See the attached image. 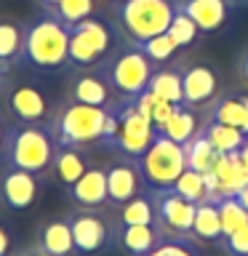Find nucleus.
Returning <instances> with one entry per match:
<instances>
[{
    "label": "nucleus",
    "instance_id": "f257e3e1",
    "mask_svg": "<svg viewBox=\"0 0 248 256\" xmlns=\"http://www.w3.org/2000/svg\"><path fill=\"white\" fill-rule=\"evenodd\" d=\"M19 62L40 72L62 70L70 64V27L48 11L24 22Z\"/></svg>",
    "mask_w": 248,
    "mask_h": 256
},
{
    "label": "nucleus",
    "instance_id": "f03ea898",
    "mask_svg": "<svg viewBox=\"0 0 248 256\" xmlns=\"http://www.w3.org/2000/svg\"><path fill=\"white\" fill-rule=\"evenodd\" d=\"M56 142L43 123H14L6 126L0 142V160L6 168H19L30 174H46L54 163Z\"/></svg>",
    "mask_w": 248,
    "mask_h": 256
},
{
    "label": "nucleus",
    "instance_id": "7ed1b4c3",
    "mask_svg": "<svg viewBox=\"0 0 248 256\" xmlns=\"http://www.w3.org/2000/svg\"><path fill=\"white\" fill-rule=\"evenodd\" d=\"M104 120H107V107H91V104L70 102L56 110V115L46 126L56 144L86 147L91 142H102Z\"/></svg>",
    "mask_w": 248,
    "mask_h": 256
},
{
    "label": "nucleus",
    "instance_id": "20e7f679",
    "mask_svg": "<svg viewBox=\"0 0 248 256\" xmlns=\"http://www.w3.org/2000/svg\"><path fill=\"white\" fill-rule=\"evenodd\" d=\"M134 163L142 174V182L150 190H168L174 187V182L187 168V158H184L182 144H176L174 139H168L166 134L158 131L147 152L142 158H136Z\"/></svg>",
    "mask_w": 248,
    "mask_h": 256
},
{
    "label": "nucleus",
    "instance_id": "39448f33",
    "mask_svg": "<svg viewBox=\"0 0 248 256\" xmlns=\"http://www.w3.org/2000/svg\"><path fill=\"white\" fill-rule=\"evenodd\" d=\"M174 14L176 6L171 0H123V3H118L120 27L134 43H144V40L168 32Z\"/></svg>",
    "mask_w": 248,
    "mask_h": 256
},
{
    "label": "nucleus",
    "instance_id": "423d86ee",
    "mask_svg": "<svg viewBox=\"0 0 248 256\" xmlns=\"http://www.w3.org/2000/svg\"><path fill=\"white\" fill-rule=\"evenodd\" d=\"M110 107L115 110V115H118V131H115V136H112V142L107 147L120 150L131 160L142 158L144 152H147V147L152 144V139H155L158 128L152 126L150 118H144L142 112L134 107V99L112 102Z\"/></svg>",
    "mask_w": 248,
    "mask_h": 256
},
{
    "label": "nucleus",
    "instance_id": "0eeeda50",
    "mask_svg": "<svg viewBox=\"0 0 248 256\" xmlns=\"http://www.w3.org/2000/svg\"><path fill=\"white\" fill-rule=\"evenodd\" d=\"M152 72H155L152 70V59L139 46H134L120 54L118 59L110 62V67L104 70V78L120 94V99H134L142 91H147Z\"/></svg>",
    "mask_w": 248,
    "mask_h": 256
},
{
    "label": "nucleus",
    "instance_id": "6e6552de",
    "mask_svg": "<svg viewBox=\"0 0 248 256\" xmlns=\"http://www.w3.org/2000/svg\"><path fill=\"white\" fill-rule=\"evenodd\" d=\"M112 46V32L102 19L78 22L70 27V64L75 67H94Z\"/></svg>",
    "mask_w": 248,
    "mask_h": 256
},
{
    "label": "nucleus",
    "instance_id": "1a4fd4ad",
    "mask_svg": "<svg viewBox=\"0 0 248 256\" xmlns=\"http://www.w3.org/2000/svg\"><path fill=\"white\" fill-rule=\"evenodd\" d=\"M150 198L155 206V227L160 230V235H190L198 203H190L187 198H182L171 187L152 190Z\"/></svg>",
    "mask_w": 248,
    "mask_h": 256
},
{
    "label": "nucleus",
    "instance_id": "9d476101",
    "mask_svg": "<svg viewBox=\"0 0 248 256\" xmlns=\"http://www.w3.org/2000/svg\"><path fill=\"white\" fill-rule=\"evenodd\" d=\"M67 222L72 230V240H75V251L80 256L99 254L104 248H110L115 240L110 224L96 214V208H80V211L67 216Z\"/></svg>",
    "mask_w": 248,
    "mask_h": 256
},
{
    "label": "nucleus",
    "instance_id": "9b49d317",
    "mask_svg": "<svg viewBox=\"0 0 248 256\" xmlns=\"http://www.w3.org/2000/svg\"><path fill=\"white\" fill-rule=\"evenodd\" d=\"M40 176L30 171H19V168H6L0 176V200L8 211H24L35 203Z\"/></svg>",
    "mask_w": 248,
    "mask_h": 256
},
{
    "label": "nucleus",
    "instance_id": "f8f14e48",
    "mask_svg": "<svg viewBox=\"0 0 248 256\" xmlns=\"http://www.w3.org/2000/svg\"><path fill=\"white\" fill-rule=\"evenodd\" d=\"M211 174L216 179V195L211 198L214 203L222 198H238V192L248 184V163L240 155V150L230 152V155H219Z\"/></svg>",
    "mask_w": 248,
    "mask_h": 256
},
{
    "label": "nucleus",
    "instance_id": "ddd939ff",
    "mask_svg": "<svg viewBox=\"0 0 248 256\" xmlns=\"http://www.w3.org/2000/svg\"><path fill=\"white\" fill-rule=\"evenodd\" d=\"M142 174L136 163L131 158L126 160V163H115L107 168V203L112 206H123L128 203L131 198L139 195L142 190Z\"/></svg>",
    "mask_w": 248,
    "mask_h": 256
},
{
    "label": "nucleus",
    "instance_id": "4468645a",
    "mask_svg": "<svg viewBox=\"0 0 248 256\" xmlns=\"http://www.w3.org/2000/svg\"><path fill=\"white\" fill-rule=\"evenodd\" d=\"M8 112L19 123H43L48 118V99L35 86H16L8 91Z\"/></svg>",
    "mask_w": 248,
    "mask_h": 256
},
{
    "label": "nucleus",
    "instance_id": "2eb2a0df",
    "mask_svg": "<svg viewBox=\"0 0 248 256\" xmlns=\"http://www.w3.org/2000/svg\"><path fill=\"white\" fill-rule=\"evenodd\" d=\"M70 200L80 208H102L107 203V168H88L80 179L72 184Z\"/></svg>",
    "mask_w": 248,
    "mask_h": 256
},
{
    "label": "nucleus",
    "instance_id": "dca6fc26",
    "mask_svg": "<svg viewBox=\"0 0 248 256\" xmlns=\"http://www.w3.org/2000/svg\"><path fill=\"white\" fill-rule=\"evenodd\" d=\"M110 80L96 72H83L72 80V88H70V102H78V104H91V107H110L112 104V94H110Z\"/></svg>",
    "mask_w": 248,
    "mask_h": 256
},
{
    "label": "nucleus",
    "instance_id": "f3484780",
    "mask_svg": "<svg viewBox=\"0 0 248 256\" xmlns=\"http://www.w3.org/2000/svg\"><path fill=\"white\" fill-rule=\"evenodd\" d=\"M216 91V75L211 67H190L184 70L182 75V94H184V104L187 107H195V104H203L214 96Z\"/></svg>",
    "mask_w": 248,
    "mask_h": 256
},
{
    "label": "nucleus",
    "instance_id": "a211bd4d",
    "mask_svg": "<svg viewBox=\"0 0 248 256\" xmlns=\"http://www.w3.org/2000/svg\"><path fill=\"white\" fill-rule=\"evenodd\" d=\"M38 246L54 256H75V240L67 219H51L38 230Z\"/></svg>",
    "mask_w": 248,
    "mask_h": 256
},
{
    "label": "nucleus",
    "instance_id": "6ab92c4d",
    "mask_svg": "<svg viewBox=\"0 0 248 256\" xmlns=\"http://www.w3.org/2000/svg\"><path fill=\"white\" fill-rule=\"evenodd\" d=\"M160 230L155 224H120V230L115 232V240L126 248L131 256H142L152 251L160 243Z\"/></svg>",
    "mask_w": 248,
    "mask_h": 256
},
{
    "label": "nucleus",
    "instance_id": "aec40b11",
    "mask_svg": "<svg viewBox=\"0 0 248 256\" xmlns=\"http://www.w3.org/2000/svg\"><path fill=\"white\" fill-rule=\"evenodd\" d=\"M51 168L56 171V176H59V182L64 184V187H72V184H75L80 176L88 171L83 147H72V144H56Z\"/></svg>",
    "mask_w": 248,
    "mask_h": 256
},
{
    "label": "nucleus",
    "instance_id": "412c9836",
    "mask_svg": "<svg viewBox=\"0 0 248 256\" xmlns=\"http://www.w3.org/2000/svg\"><path fill=\"white\" fill-rule=\"evenodd\" d=\"M179 8L203 32L219 30L227 19V0H184Z\"/></svg>",
    "mask_w": 248,
    "mask_h": 256
},
{
    "label": "nucleus",
    "instance_id": "4be33fe9",
    "mask_svg": "<svg viewBox=\"0 0 248 256\" xmlns=\"http://www.w3.org/2000/svg\"><path fill=\"white\" fill-rule=\"evenodd\" d=\"M182 147H184V158H187V168L200 171V174L211 171L214 163H216V158H219V152H216L211 139L206 136V131H198L190 142H184Z\"/></svg>",
    "mask_w": 248,
    "mask_h": 256
},
{
    "label": "nucleus",
    "instance_id": "5701e85b",
    "mask_svg": "<svg viewBox=\"0 0 248 256\" xmlns=\"http://www.w3.org/2000/svg\"><path fill=\"white\" fill-rule=\"evenodd\" d=\"M158 131L166 134L168 139H174L176 144H184V142H190L192 136L198 134V118H195V112H192V107L179 104V107L174 110V115L168 118Z\"/></svg>",
    "mask_w": 248,
    "mask_h": 256
},
{
    "label": "nucleus",
    "instance_id": "b1692460",
    "mask_svg": "<svg viewBox=\"0 0 248 256\" xmlns=\"http://www.w3.org/2000/svg\"><path fill=\"white\" fill-rule=\"evenodd\" d=\"M211 120L235 126V128H240V131L248 136V96L240 94V96H227V99H222L214 107Z\"/></svg>",
    "mask_w": 248,
    "mask_h": 256
},
{
    "label": "nucleus",
    "instance_id": "393cba45",
    "mask_svg": "<svg viewBox=\"0 0 248 256\" xmlns=\"http://www.w3.org/2000/svg\"><path fill=\"white\" fill-rule=\"evenodd\" d=\"M192 235L200 240H219L222 232V216H219V206L214 200H203L195 208V222H192Z\"/></svg>",
    "mask_w": 248,
    "mask_h": 256
},
{
    "label": "nucleus",
    "instance_id": "a878e982",
    "mask_svg": "<svg viewBox=\"0 0 248 256\" xmlns=\"http://www.w3.org/2000/svg\"><path fill=\"white\" fill-rule=\"evenodd\" d=\"M203 131H206L208 139H211V144L216 147V152H219V155L238 152L240 147H243V142H246V134L240 131V128L227 126V123H216V120H211V123H208Z\"/></svg>",
    "mask_w": 248,
    "mask_h": 256
},
{
    "label": "nucleus",
    "instance_id": "bb28decb",
    "mask_svg": "<svg viewBox=\"0 0 248 256\" xmlns=\"http://www.w3.org/2000/svg\"><path fill=\"white\" fill-rule=\"evenodd\" d=\"M150 91L160 96V99L171 102V104H184V94H182V75L176 70H158L150 78Z\"/></svg>",
    "mask_w": 248,
    "mask_h": 256
},
{
    "label": "nucleus",
    "instance_id": "cd10ccee",
    "mask_svg": "<svg viewBox=\"0 0 248 256\" xmlns=\"http://www.w3.org/2000/svg\"><path fill=\"white\" fill-rule=\"evenodd\" d=\"M174 192H179L182 198H187L190 203H203L208 200V187H206V176L192 168H184L182 176L174 182Z\"/></svg>",
    "mask_w": 248,
    "mask_h": 256
},
{
    "label": "nucleus",
    "instance_id": "c85d7f7f",
    "mask_svg": "<svg viewBox=\"0 0 248 256\" xmlns=\"http://www.w3.org/2000/svg\"><path fill=\"white\" fill-rule=\"evenodd\" d=\"M120 224H155V206L150 195H136L123 203Z\"/></svg>",
    "mask_w": 248,
    "mask_h": 256
},
{
    "label": "nucleus",
    "instance_id": "c756f323",
    "mask_svg": "<svg viewBox=\"0 0 248 256\" xmlns=\"http://www.w3.org/2000/svg\"><path fill=\"white\" fill-rule=\"evenodd\" d=\"M216 206H219L222 232L224 235H232L235 230H240V227L248 224V211H246V206L240 203L238 198H222V200H216Z\"/></svg>",
    "mask_w": 248,
    "mask_h": 256
},
{
    "label": "nucleus",
    "instance_id": "7c9ffc66",
    "mask_svg": "<svg viewBox=\"0 0 248 256\" xmlns=\"http://www.w3.org/2000/svg\"><path fill=\"white\" fill-rule=\"evenodd\" d=\"M48 14H54L59 22L72 27V24L83 22L94 14V0H59L54 8H48Z\"/></svg>",
    "mask_w": 248,
    "mask_h": 256
},
{
    "label": "nucleus",
    "instance_id": "2f4dec72",
    "mask_svg": "<svg viewBox=\"0 0 248 256\" xmlns=\"http://www.w3.org/2000/svg\"><path fill=\"white\" fill-rule=\"evenodd\" d=\"M142 256H200V251L187 235H163L152 251Z\"/></svg>",
    "mask_w": 248,
    "mask_h": 256
},
{
    "label": "nucleus",
    "instance_id": "473e14b6",
    "mask_svg": "<svg viewBox=\"0 0 248 256\" xmlns=\"http://www.w3.org/2000/svg\"><path fill=\"white\" fill-rule=\"evenodd\" d=\"M22 54V27L8 19H0V59L19 62Z\"/></svg>",
    "mask_w": 248,
    "mask_h": 256
},
{
    "label": "nucleus",
    "instance_id": "72a5a7b5",
    "mask_svg": "<svg viewBox=\"0 0 248 256\" xmlns=\"http://www.w3.org/2000/svg\"><path fill=\"white\" fill-rule=\"evenodd\" d=\"M168 35L174 38V43L179 46V48H184V46H190L192 40H195V35H198V24L192 22L179 6H176V14H174L171 27H168Z\"/></svg>",
    "mask_w": 248,
    "mask_h": 256
},
{
    "label": "nucleus",
    "instance_id": "f704fd0d",
    "mask_svg": "<svg viewBox=\"0 0 248 256\" xmlns=\"http://www.w3.org/2000/svg\"><path fill=\"white\" fill-rule=\"evenodd\" d=\"M134 46H139L152 62H166V59H171L174 51L179 48V46L174 43V38L168 35V32H163V35H155V38H150V40H144V43H134Z\"/></svg>",
    "mask_w": 248,
    "mask_h": 256
},
{
    "label": "nucleus",
    "instance_id": "c9c22d12",
    "mask_svg": "<svg viewBox=\"0 0 248 256\" xmlns=\"http://www.w3.org/2000/svg\"><path fill=\"white\" fill-rule=\"evenodd\" d=\"M224 248L230 256H248V224L235 230L232 235H224Z\"/></svg>",
    "mask_w": 248,
    "mask_h": 256
},
{
    "label": "nucleus",
    "instance_id": "e433bc0d",
    "mask_svg": "<svg viewBox=\"0 0 248 256\" xmlns=\"http://www.w3.org/2000/svg\"><path fill=\"white\" fill-rule=\"evenodd\" d=\"M176 107H179V104H171V102H166V99H160V96H155V104H152V126L160 128L168 118L174 115Z\"/></svg>",
    "mask_w": 248,
    "mask_h": 256
},
{
    "label": "nucleus",
    "instance_id": "4c0bfd02",
    "mask_svg": "<svg viewBox=\"0 0 248 256\" xmlns=\"http://www.w3.org/2000/svg\"><path fill=\"white\" fill-rule=\"evenodd\" d=\"M11 254V230L0 222V256H8Z\"/></svg>",
    "mask_w": 248,
    "mask_h": 256
},
{
    "label": "nucleus",
    "instance_id": "58836bf2",
    "mask_svg": "<svg viewBox=\"0 0 248 256\" xmlns=\"http://www.w3.org/2000/svg\"><path fill=\"white\" fill-rule=\"evenodd\" d=\"M11 256H54V254H48V251H43L38 243L35 246H30V248H22V251H16V254H11Z\"/></svg>",
    "mask_w": 248,
    "mask_h": 256
},
{
    "label": "nucleus",
    "instance_id": "ea45409f",
    "mask_svg": "<svg viewBox=\"0 0 248 256\" xmlns=\"http://www.w3.org/2000/svg\"><path fill=\"white\" fill-rule=\"evenodd\" d=\"M238 200H240V203L246 206V211H248V184H246V187H243V190L238 192Z\"/></svg>",
    "mask_w": 248,
    "mask_h": 256
},
{
    "label": "nucleus",
    "instance_id": "a19ab883",
    "mask_svg": "<svg viewBox=\"0 0 248 256\" xmlns=\"http://www.w3.org/2000/svg\"><path fill=\"white\" fill-rule=\"evenodd\" d=\"M8 70H11V62L0 59V80H6V75H8Z\"/></svg>",
    "mask_w": 248,
    "mask_h": 256
},
{
    "label": "nucleus",
    "instance_id": "79ce46f5",
    "mask_svg": "<svg viewBox=\"0 0 248 256\" xmlns=\"http://www.w3.org/2000/svg\"><path fill=\"white\" fill-rule=\"evenodd\" d=\"M240 155H243V160H246V163H248V136H246L243 147H240Z\"/></svg>",
    "mask_w": 248,
    "mask_h": 256
},
{
    "label": "nucleus",
    "instance_id": "37998d69",
    "mask_svg": "<svg viewBox=\"0 0 248 256\" xmlns=\"http://www.w3.org/2000/svg\"><path fill=\"white\" fill-rule=\"evenodd\" d=\"M56 3H59V0H40V6H43V8H46V11H48V8H54Z\"/></svg>",
    "mask_w": 248,
    "mask_h": 256
},
{
    "label": "nucleus",
    "instance_id": "c03bdc74",
    "mask_svg": "<svg viewBox=\"0 0 248 256\" xmlns=\"http://www.w3.org/2000/svg\"><path fill=\"white\" fill-rule=\"evenodd\" d=\"M243 75H246V80H248V59H246V64H243Z\"/></svg>",
    "mask_w": 248,
    "mask_h": 256
},
{
    "label": "nucleus",
    "instance_id": "a18cd8bd",
    "mask_svg": "<svg viewBox=\"0 0 248 256\" xmlns=\"http://www.w3.org/2000/svg\"><path fill=\"white\" fill-rule=\"evenodd\" d=\"M3 131H6V126H3V123H0V142H3Z\"/></svg>",
    "mask_w": 248,
    "mask_h": 256
},
{
    "label": "nucleus",
    "instance_id": "49530a36",
    "mask_svg": "<svg viewBox=\"0 0 248 256\" xmlns=\"http://www.w3.org/2000/svg\"><path fill=\"white\" fill-rule=\"evenodd\" d=\"M115 3H123V0H115Z\"/></svg>",
    "mask_w": 248,
    "mask_h": 256
}]
</instances>
